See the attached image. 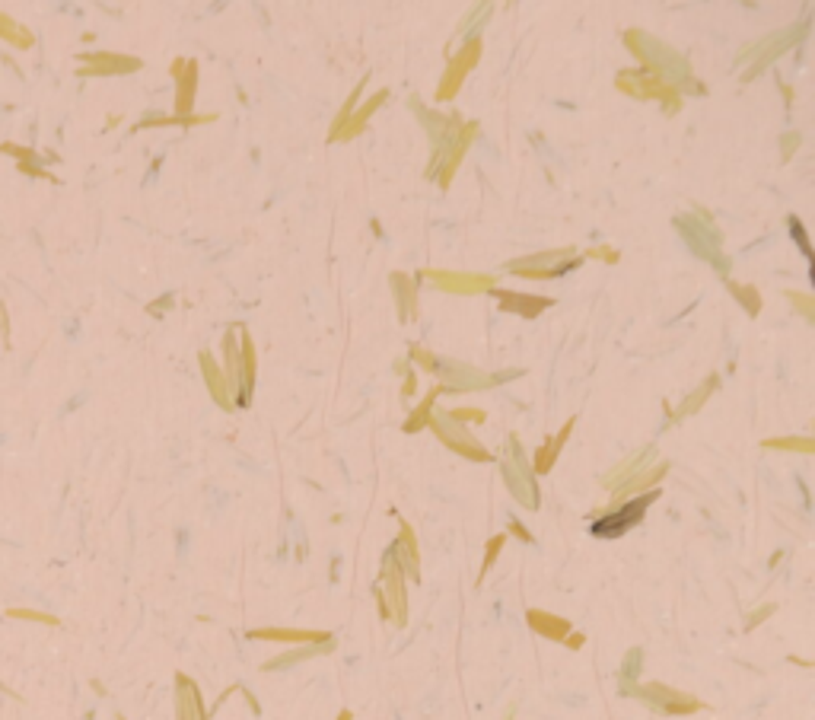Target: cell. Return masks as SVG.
Segmentation results:
<instances>
[{"label": "cell", "instance_id": "6da1fadb", "mask_svg": "<svg viewBox=\"0 0 815 720\" xmlns=\"http://www.w3.org/2000/svg\"><path fill=\"white\" fill-rule=\"evenodd\" d=\"M379 609L383 616H389L395 625L408 622V600H404V573L398 567V561L385 558L383 564V577H379Z\"/></svg>", "mask_w": 815, "mask_h": 720}, {"label": "cell", "instance_id": "7a4b0ae2", "mask_svg": "<svg viewBox=\"0 0 815 720\" xmlns=\"http://www.w3.org/2000/svg\"><path fill=\"white\" fill-rule=\"evenodd\" d=\"M631 695H637V698L647 701L653 711H662V714H695L701 711V701L695 698V695L688 692H678V689H669V686H660V682H653V686H637V689H627Z\"/></svg>", "mask_w": 815, "mask_h": 720}, {"label": "cell", "instance_id": "3957f363", "mask_svg": "<svg viewBox=\"0 0 815 720\" xmlns=\"http://www.w3.org/2000/svg\"><path fill=\"white\" fill-rule=\"evenodd\" d=\"M656 494H660V491H647V494H643L641 501L625 503L621 511L608 513V517H606V520H599V523H592V532H596L599 538H615V536H621V532H627L634 523H641V520H643V511H647L650 503L656 501Z\"/></svg>", "mask_w": 815, "mask_h": 720}, {"label": "cell", "instance_id": "277c9868", "mask_svg": "<svg viewBox=\"0 0 815 720\" xmlns=\"http://www.w3.org/2000/svg\"><path fill=\"white\" fill-rule=\"evenodd\" d=\"M80 77H109V74H131L140 67L137 58L115 55V51H96V55H80Z\"/></svg>", "mask_w": 815, "mask_h": 720}, {"label": "cell", "instance_id": "5b68a950", "mask_svg": "<svg viewBox=\"0 0 815 720\" xmlns=\"http://www.w3.org/2000/svg\"><path fill=\"white\" fill-rule=\"evenodd\" d=\"M175 720H208L201 692L189 676H175Z\"/></svg>", "mask_w": 815, "mask_h": 720}, {"label": "cell", "instance_id": "8992f818", "mask_svg": "<svg viewBox=\"0 0 815 720\" xmlns=\"http://www.w3.org/2000/svg\"><path fill=\"white\" fill-rule=\"evenodd\" d=\"M503 469H507V482H509V488H513V494L519 497L526 507H538V488L532 484L529 469H523L519 459H507Z\"/></svg>", "mask_w": 815, "mask_h": 720}, {"label": "cell", "instance_id": "52a82bcc", "mask_svg": "<svg viewBox=\"0 0 815 720\" xmlns=\"http://www.w3.org/2000/svg\"><path fill=\"white\" fill-rule=\"evenodd\" d=\"M249 637L261 641H293V644H332V635L325 631H297V628H258Z\"/></svg>", "mask_w": 815, "mask_h": 720}, {"label": "cell", "instance_id": "ba28073f", "mask_svg": "<svg viewBox=\"0 0 815 720\" xmlns=\"http://www.w3.org/2000/svg\"><path fill=\"white\" fill-rule=\"evenodd\" d=\"M529 625L542 637H548V641H564V637L571 635V622H567V618L551 616V612H542V609H532V612H529Z\"/></svg>", "mask_w": 815, "mask_h": 720}, {"label": "cell", "instance_id": "9c48e42d", "mask_svg": "<svg viewBox=\"0 0 815 720\" xmlns=\"http://www.w3.org/2000/svg\"><path fill=\"white\" fill-rule=\"evenodd\" d=\"M392 558L398 561V567H404L418 581V546H414L412 526H402V536H398V546L392 548Z\"/></svg>", "mask_w": 815, "mask_h": 720}, {"label": "cell", "instance_id": "30bf717a", "mask_svg": "<svg viewBox=\"0 0 815 720\" xmlns=\"http://www.w3.org/2000/svg\"><path fill=\"white\" fill-rule=\"evenodd\" d=\"M173 74H175V77H182L179 96H175V112L185 115V112L191 109V99H195V64H182V61H175V64H173Z\"/></svg>", "mask_w": 815, "mask_h": 720}, {"label": "cell", "instance_id": "8fae6325", "mask_svg": "<svg viewBox=\"0 0 815 720\" xmlns=\"http://www.w3.org/2000/svg\"><path fill=\"white\" fill-rule=\"evenodd\" d=\"M0 39H4V42H10L13 49H22V51L32 49V45H35V35L29 32L22 22H16L13 16L4 13V10H0Z\"/></svg>", "mask_w": 815, "mask_h": 720}, {"label": "cell", "instance_id": "7c38bea8", "mask_svg": "<svg viewBox=\"0 0 815 720\" xmlns=\"http://www.w3.org/2000/svg\"><path fill=\"white\" fill-rule=\"evenodd\" d=\"M501 294V300H503V307H509V309H516L519 316H536L538 309H545L548 307V300H536V297H507L503 290H497Z\"/></svg>", "mask_w": 815, "mask_h": 720}, {"label": "cell", "instance_id": "4fadbf2b", "mask_svg": "<svg viewBox=\"0 0 815 720\" xmlns=\"http://www.w3.org/2000/svg\"><path fill=\"white\" fill-rule=\"evenodd\" d=\"M571 427H573V424H567L564 431H561V434L554 437V440H551L548 447H545L542 453L536 456V472H548V469H551V462H554V456H558V449L564 447L567 434H571Z\"/></svg>", "mask_w": 815, "mask_h": 720}, {"label": "cell", "instance_id": "5bb4252c", "mask_svg": "<svg viewBox=\"0 0 815 720\" xmlns=\"http://www.w3.org/2000/svg\"><path fill=\"white\" fill-rule=\"evenodd\" d=\"M7 618H20V622H39V625H49V628H58L61 618L51 616V612H39V609H7Z\"/></svg>", "mask_w": 815, "mask_h": 720}, {"label": "cell", "instance_id": "9a60e30c", "mask_svg": "<svg viewBox=\"0 0 815 720\" xmlns=\"http://www.w3.org/2000/svg\"><path fill=\"white\" fill-rule=\"evenodd\" d=\"M666 476V466H653L650 472H643V476H634L631 482L621 488V497H627V494H634V491H643V488H650V484L656 482V478H662Z\"/></svg>", "mask_w": 815, "mask_h": 720}, {"label": "cell", "instance_id": "2e32d148", "mask_svg": "<svg viewBox=\"0 0 815 720\" xmlns=\"http://www.w3.org/2000/svg\"><path fill=\"white\" fill-rule=\"evenodd\" d=\"M0 150H4V154H10V156H16L20 163H35V160H39V154H35L32 147H20V144H0Z\"/></svg>", "mask_w": 815, "mask_h": 720}, {"label": "cell", "instance_id": "e0dca14e", "mask_svg": "<svg viewBox=\"0 0 815 720\" xmlns=\"http://www.w3.org/2000/svg\"><path fill=\"white\" fill-rule=\"evenodd\" d=\"M501 548H503V536L491 538V546H488V558H484V567H481V573H488V571H491V564H494V561H497V555H501Z\"/></svg>", "mask_w": 815, "mask_h": 720}, {"label": "cell", "instance_id": "ac0fdd59", "mask_svg": "<svg viewBox=\"0 0 815 720\" xmlns=\"http://www.w3.org/2000/svg\"><path fill=\"white\" fill-rule=\"evenodd\" d=\"M767 447H793V449H802V453H809V449H812V443H809V440H771Z\"/></svg>", "mask_w": 815, "mask_h": 720}, {"label": "cell", "instance_id": "d6986e66", "mask_svg": "<svg viewBox=\"0 0 815 720\" xmlns=\"http://www.w3.org/2000/svg\"><path fill=\"white\" fill-rule=\"evenodd\" d=\"M634 670H641V651H631V653H627L625 679H631V676H634Z\"/></svg>", "mask_w": 815, "mask_h": 720}, {"label": "cell", "instance_id": "ffe728a7", "mask_svg": "<svg viewBox=\"0 0 815 720\" xmlns=\"http://www.w3.org/2000/svg\"><path fill=\"white\" fill-rule=\"evenodd\" d=\"M0 332H4V344H10V319H7V307L0 303Z\"/></svg>", "mask_w": 815, "mask_h": 720}, {"label": "cell", "instance_id": "44dd1931", "mask_svg": "<svg viewBox=\"0 0 815 720\" xmlns=\"http://www.w3.org/2000/svg\"><path fill=\"white\" fill-rule=\"evenodd\" d=\"M509 529H513V532H516V536L523 538V542H529V538H532V536H529V532H526V526H519V523H509Z\"/></svg>", "mask_w": 815, "mask_h": 720}, {"label": "cell", "instance_id": "7402d4cb", "mask_svg": "<svg viewBox=\"0 0 815 720\" xmlns=\"http://www.w3.org/2000/svg\"><path fill=\"white\" fill-rule=\"evenodd\" d=\"M564 641H567V644H571L573 651H577L580 644H583V635H567V637H564Z\"/></svg>", "mask_w": 815, "mask_h": 720}, {"label": "cell", "instance_id": "603a6c76", "mask_svg": "<svg viewBox=\"0 0 815 720\" xmlns=\"http://www.w3.org/2000/svg\"><path fill=\"white\" fill-rule=\"evenodd\" d=\"M0 692H7V695H13V698H20V695H16L13 689H7V686H4V682H0Z\"/></svg>", "mask_w": 815, "mask_h": 720}, {"label": "cell", "instance_id": "cb8c5ba5", "mask_svg": "<svg viewBox=\"0 0 815 720\" xmlns=\"http://www.w3.org/2000/svg\"><path fill=\"white\" fill-rule=\"evenodd\" d=\"M338 720H350V711H341L338 714Z\"/></svg>", "mask_w": 815, "mask_h": 720}, {"label": "cell", "instance_id": "d4e9b609", "mask_svg": "<svg viewBox=\"0 0 815 720\" xmlns=\"http://www.w3.org/2000/svg\"><path fill=\"white\" fill-rule=\"evenodd\" d=\"M119 720H125V717H119Z\"/></svg>", "mask_w": 815, "mask_h": 720}]
</instances>
